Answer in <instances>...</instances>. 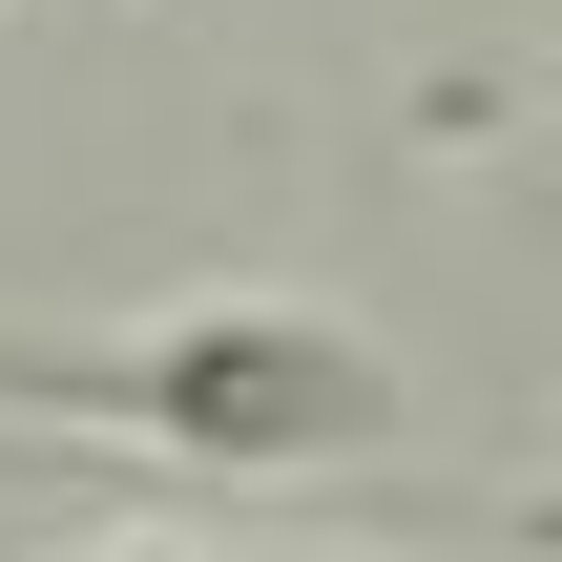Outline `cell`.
<instances>
[{"instance_id": "cell-1", "label": "cell", "mask_w": 562, "mask_h": 562, "mask_svg": "<svg viewBox=\"0 0 562 562\" xmlns=\"http://www.w3.org/2000/svg\"><path fill=\"white\" fill-rule=\"evenodd\" d=\"M0 396L125 417V438H188V459H355V438H396V375L334 313H167L125 355H0Z\"/></svg>"}, {"instance_id": "cell-2", "label": "cell", "mask_w": 562, "mask_h": 562, "mask_svg": "<svg viewBox=\"0 0 562 562\" xmlns=\"http://www.w3.org/2000/svg\"><path fill=\"white\" fill-rule=\"evenodd\" d=\"M125 562H188V542H125Z\"/></svg>"}]
</instances>
